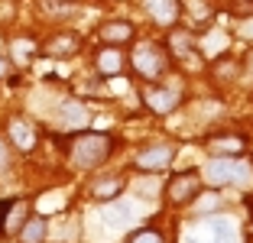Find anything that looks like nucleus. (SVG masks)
<instances>
[{
	"label": "nucleus",
	"instance_id": "1a4fd4ad",
	"mask_svg": "<svg viewBox=\"0 0 253 243\" xmlns=\"http://www.w3.org/2000/svg\"><path fill=\"white\" fill-rule=\"evenodd\" d=\"M97 39H101L104 45H126V42H133V23H124V20L101 23V26H97Z\"/></svg>",
	"mask_w": 253,
	"mask_h": 243
},
{
	"label": "nucleus",
	"instance_id": "4be33fe9",
	"mask_svg": "<svg viewBox=\"0 0 253 243\" xmlns=\"http://www.w3.org/2000/svg\"><path fill=\"white\" fill-rule=\"evenodd\" d=\"M214 207H217V195H205V198L198 201V211H201V217H205L208 211H214Z\"/></svg>",
	"mask_w": 253,
	"mask_h": 243
},
{
	"label": "nucleus",
	"instance_id": "f8f14e48",
	"mask_svg": "<svg viewBox=\"0 0 253 243\" xmlns=\"http://www.w3.org/2000/svg\"><path fill=\"white\" fill-rule=\"evenodd\" d=\"M149 10V16L159 23V26H172V23L179 20L182 7H179V0H143Z\"/></svg>",
	"mask_w": 253,
	"mask_h": 243
},
{
	"label": "nucleus",
	"instance_id": "7ed1b4c3",
	"mask_svg": "<svg viewBox=\"0 0 253 243\" xmlns=\"http://www.w3.org/2000/svg\"><path fill=\"white\" fill-rule=\"evenodd\" d=\"M130 62H133L136 75H143L146 81H156L159 75H166V68H169V59H166V52L159 49L156 42H136Z\"/></svg>",
	"mask_w": 253,
	"mask_h": 243
},
{
	"label": "nucleus",
	"instance_id": "6ab92c4d",
	"mask_svg": "<svg viewBox=\"0 0 253 243\" xmlns=\"http://www.w3.org/2000/svg\"><path fill=\"white\" fill-rule=\"evenodd\" d=\"M33 52H36V45H33L30 39H20V42H13V59H16V62H26Z\"/></svg>",
	"mask_w": 253,
	"mask_h": 243
},
{
	"label": "nucleus",
	"instance_id": "aec40b11",
	"mask_svg": "<svg viewBox=\"0 0 253 243\" xmlns=\"http://www.w3.org/2000/svg\"><path fill=\"white\" fill-rule=\"evenodd\" d=\"M126 243H166V240H163V234H156V230H136Z\"/></svg>",
	"mask_w": 253,
	"mask_h": 243
},
{
	"label": "nucleus",
	"instance_id": "423d86ee",
	"mask_svg": "<svg viewBox=\"0 0 253 243\" xmlns=\"http://www.w3.org/2000/svg\"><path fill=\"white\" fill-rule=\"evenodd\" d=\"M182 94L175 88H163V84H149V88H143V104H146L153 114H159V117H166V114H172L175 107H179Z\"/></svg>",
	"mask_w": 253,
	"mask_h": 243
},
{
	"label": "nucleus",
	"instance_id": "ddd939ff",
	"mask_svg": "<svg viewBox=\"0 0 253 243\" xmlns=\"http://www.w3.org/2000/svg\"><path fill=\"white\" fill-rule=\"evenodd\" d=\"M208 153H214V156H240L244 153V136H237V133H217V136L208 140Z\"/></svg>",
	"mask_w": 253,
	"mask_h": 243
},
{
	"label": "nucleus",
	"instance_id": "39448f33",
	"mask_svg": "<svg viewBox=\"0 0 253 243\" xmlns=\"http://www.w3.org/2000/svg\"><path fill=\"white\" fill-rule=\"evenodd\" d=\"M166 195H169L172 204H188L201 195V172L198 169H185V172H175L166 185Z\"/></svg>",
	"mask_w": 253,
	"mask_h": 243
},
{
	"label": "nucleus",
	"instance_id": "0eeeda50",
	"mask_svg": "<svg viewBox=\"0 0 253 243\" xmlns=\"http://www.w3.org/2000/svg\"><path fill=\"white\" fill-rule=\"evenodd\" d=\"M23 224H26V201H23V198L0 201V237L20 234Z\"/></svg>",
	"mask_w": 253,
	"mask_h": 243
},
{
	"label": "nucleus",
	"instance_id": "f03ea898",
	"mask_svg": "<svg viewBox=\"0 0 253 243\" xmlns=\"http://www.w3.org/2000/svg\"><path fill=\"white\" fill-rule=\"evenodd\" d=\"M205 178L211 185H244L250 178V165L240 156H214L205 165Z\"/></svg>",
	"mask_w": 253,
	"mask_h": 243
},
{
	"label": "nucleus",
	"instance_id": "20e7f679",
	"mask_svg": "<svg viewBox=\"0 0 253 243\" xmlns=\"http://www.w3.org/2000/svg\"><path fill=\"white\" fill-rule=\"evenodd\" d=\"M195 243H237V230L227 217L205 214L195 227Z\"/></svg>",
	"mask_w": 253,
	"mask_h": 243
},
{
	"label": "nucleus",
	"instance_id": "2eb2a0df",
	"mask_svg": "<svg viewBox=\"0 0 253 243\" xmlns=\"http://www.w3.org/2000/svg\"><path fill=\"white\" fill-rule=\"evenodd\" d=\"M120 192H124V178H120V175L97 178V182L91 185V195H94L97 201H114V198H117Z\"/></svg>",
	"mask_w": 253,
	"mask_h": 243
},
{
	"label": "nucleus",
	"instance_id": "a211bd4d",
	"mask_svg": "<svg viewBox=\"0 0 253 243\" xmlns=\"http://www.w3.org/2000/svg\"><path fill=\"white\" fill-rule=\"evenodd\" d=\"M179 7L188 10V13H192V20H201V23L211 20V13H214L208 0H179Z\"/></svg>",
	"mask_w": 253,
	"mask_h": 243
},
{
	"label": "nucleus",
	"instance_id": "f3484780",
	"mask_svg": "<svg viewBox=\"0 0 253 243\" xmlns=\"http://www.w3.org/2000/svg\"><path fill=\"white\" fill-rule=\"evenodd\" d=\"M45 237V217H30L20 227V243H42Z\"/></svg>",
	"mask_w": 253,
	"mask_h": 243
},
{
	"label": "nucleus",
	"instance_id": "f257e3e1",
	"mask_svg": "<svg viewBox=\"0 0 253 243\" xmlns=\"http://www.w3.org/2000/svg\"><path fill=\"white\" fill-rule=\"evenodd\" d=\"M111 153H114V136L111 133H94V130L75 133L72 146H68V159H72L75 169H97L111 159Z\"/></svg>",
	"mask_w": 253,
	"mask_h": 243
},
{
	"label": "nucleus",
	"instance_id": "393cba45",
	"mask_svg": "<svg viewBox=\"0 0 253 243\" xmlns=\"http://www.w3.org/2000/svg\"><path fill=\"white\" fill-rule=\"evenodd\" d=\"M10 72V65H7V62H3V59H0V78H3V75H7Z\"/></svg>",
	"mask_w": 253,
	"mask_h": 243
},
{
	"label": "nucleus",
	"instance_id": "dca6fc26",
	"mask_svg": "<svg viewBox=\"0 0 253 243\" xmlns=\"http://www.w3.org/2000/svg\"><path fill=\"white\" fill-rule=\"evenodd\" d=\"M78 49H82V36H78V33H59L52 42L45 45L49 55H75Z\"/></svg>",
	"mask_w": 253,
	"mask_h": 243
},
{
	"label": "nucleus",
	"instance_id": "9d476101",
	"mask_svg": "<svg viewBox=\"0 0 253 243\" xmlns=\"http://www.w3.org/2000/svg\"><path fill=\"white\" fill-rule=\"evenodd\" d=\"M94 68L104 78H117L120 72H124V52L117 49V45H104V49L94 55Z\"/></svg>",
	"mask_w": 253,
	"mask_h": 243
},
{
	"label": "nucleus",
	"instance_id": "9b49d317",
	"mask_svg": "<svg viewBox=\"0 0 253 243\" xmlns=\"http://www.w3.org/2000/svg\"><path fill=\"white\" fill-rule=\"evenodd\" d=\"M7 140L13 143L20 153H30V149L36 146V130H33L26 120L16 117V120H10V126H7Z\"/></svg>",
	"mask_w": 253,
	"mask_h": 243
},
{
	"label": "nucleus",
	"instance_id": "6e6552de",
	"mask_svg": "<svg viewBox=\"0 0 253 243\" xmlns=\"http://www.w3.org/2000/svg\"><path fill=\"white\" fill-rule=\"evenodd\" d=\"M175 159V146L163 143V146H146L140 156H136V169L140 172H166Z\"/></svg>",
	"mask_w": 253,
	"mask_h": 243
},
{
	"label": "nucleus",
	"instance_id": "4468645a",
	"mask_svg": "<svg viewBox=\"0 0 253 243\" xmlns=\"http://www.w3.org/2000/svg\"><path fill=\"white\" fill-rule=\"evenodd\" d=\"M172 49H175V55H179L185 65H198L201 62L198 49H195V36H188V33H175V36H172Z\"/></svg>",
	"mask_w": 253,
	"mask_h": 243
},
{
	"label": "nucleus",
	"instance_id": "5701e85b",
	"mask_svg": "<svg viewBox=\"0 0 253 243\" xmlns=\"http://www.w3.org/2000/svg\"><path fill=\"white\" fill-rule=\"evenodd\" d=\"M10 169V146H7V140H0V175Z\"/></svg>",
	"mask_w": 253,
	"mask_h": 243
},
{
	"label": "nucleus",
	"instance_id": "412c9836",
	"mask_svg": "<svg viewBox=\"0 0 253 243\" xmlns=\"http://www.w3.org/2000/svg\"><path fill=\"white\" fill-rule=\"evenodd\" d=\"M84 120H88V114L82 111V107H78V104H72V107H68V123H84Z\"/></svg>",
	"mask_w": 253,
	"mask_h": 243
},
{
	"label": "nucleus",
	"instance_id": "b1692460",
	"mask_svg": "<svg viewBox=\"0 0 253 243\" xmlns=\"http://www.w3.org/2000/svg\"><path fill=\"white\" fill-rule=\"evenodd\" d=\"M244 36H247V39H253V20H247V23H244Z\"/></svg>",
	"mask_w": 253,
	"mask_h": 243
}]
</instances>
